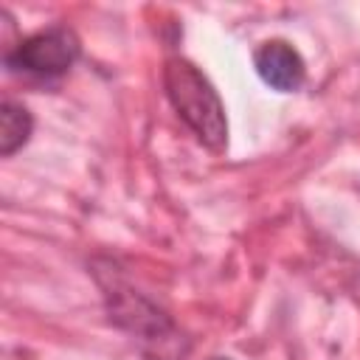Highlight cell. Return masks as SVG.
I'll return each instance as SVG.
<instances>
[{
    "mask_svg": "<svg viewBox=\"0 0 360 360\" xmlns=\"http://www.w3.org/2000/svg\"><path fill=\"white\" fill-rule=\"evenodd\" d=\"M163 84L172 107L177 115L191 127V132L214 152H222L228 146V121L225 107L214 90V84L183 56L166 59L163 68Z\"/></svg>",
    "mask_w": 360,
    "mask_h": 360,
    "instance_id": "cell-1",
    "label": "cell"
},
{
    "mask_svg": "<svg viewBox=\"0 0 360 360\" xmlns=\"http://www.w3.org/2000/svg\"><path fill=\"white\" fill-rule=\"evenodd\" d=\"M76 56H79V37L70 28L56 25L25 37L6 56V65L11 70H25L37 76H59L76 62Z\"/></svg>",
    "mask_w": 360,
    "mask_h": 360,
    "instance_id": "cell-2",
    "label": "cell"
},
{
    "mask_svg": "<svg viewBox=\"0 0 360 360\" xmlns=\"http://www.w3.org/2000/svg\"><path fill=\"white\" fill-rule=\"evenodd\" d=\"M112 292V301H110V312L112 318L132 335H138L141 340H149V343H158V352H163L166 343L177 340V332L172 326V321L158 312L146 298H141L138 292L132 290H110Z\"/></svg>",
    "mask_w": 360,
    "mask_h": 360,
    "instance_id": "cell-3",
    "label": "cell"
},
{
    "mask_svg": "<svg viewBox=\"0 0 360 360\" xmlns=\"http://www.w3.org/2000/svg\"><path fill=\"white\" fill-rule=\"evenodd\" d=\"M253 65H256L259 79L267 87L278 90V93L298 90L301 82H304V73H307L301 53L290 42H284V39H267V42H262L256 48V53H253Z\"/></svg>",
    "mask_w": 360,
    "mask_h": 360,
    "instance_id": "cell-4",
    "label": "cell"
},
{
    "mask_svg": "<svg viewBox=\"0 0 360 360\" xmlns=\"http://www.w3.org/2000/svg\"><path fill=\"white\" fill-rule=\"evenodd\" d=\"M31 129H34L31 112L22 104L6 98L3 107H0V155L8 158L20 146H25L28 138H31Z\"/></svg>",
    "mask_w": 360,
    "mask_h": 360,
    "instance_id": "cell-5",
    "label": "cell"
},
{
    "mask_svg": "<svg viewBox=\"0 0 360 360\" xmlns=\"http://www.w3.org/2000/svg\"><path fill=\"white\" fill-rule=\"evenodd\" d=\"M214 360H228V357H214Z\"/></svg>",
    "mask_w": 360,
    "mask_h": 360,
    "instance_id": "cell-6",
    "label": "cell"
}]
</instances>
